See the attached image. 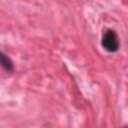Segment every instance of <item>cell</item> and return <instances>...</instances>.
Listing matches in <instances>:
<instances>
[{
    "mask_svg": "<svg viewBox=\"0 0 128 128\" xmlns=\"http://www.w3.org/2000/svg\"><path fill=\"white\" fill-rule=\"evenodd\" d=\"M101 44H102V47L108 52L113 53L118 51L120 43H119V39L116 32L113 30H107L102 37Z\"/></svg>",
    "mask_w": 128,
    "mask_h": 128,
    "instance_id": "cell-1",
    "label": "cell"
},
{
    "mask_svg": "<svg viewBox=\"0 0 128 128\" xmlns=\"http://www.w3.org/2000/svg\"><path fill=\"white\" fill-rule=\"evenodd\" d=\"M0 60H1V65L4 68L5 71H7V72H12L13 71L14 65H13V62L11 61V59L9 57H7L4 53H1L0 54Z\"/></svg>",
    "mask_w": 128,
    "mask_h": 128,
    "instance_id": "cell-2",
    "label": "cell"
}]
</instances>
